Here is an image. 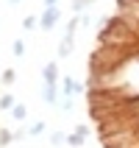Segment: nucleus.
Segmentation results:
<instances>
[{"mask_svg":"<svg viewBox=\"0 0 139 148\" xmlns=\"http://www.w3.org/2000/svg\"><path fill=\"white\" fill-rule=\"evenodd\" d=\"M56 23H58V8H45V14L39 17V25L45 31H50V28H56Z\"/></svg>","mask_w":139,"mask_h":148,"instance_id":"nucleus-1","label":"nucleus"},{"mask_svg":"<svg viewBox=\"0 0 139 148\" xmlns=\"http://www.w3.org/2000/svg\"><path fill=\"white\" fill-rule=\"evenodd\" d=\"M78 92H83V87L75 78H64V95L67 98H73V95H78Z\"/></svg>","mask_w":139,"mask_h":148,"instance_id":"nucleus-2","label":"nucleus"},{"mask_svg":"<svg viewBox=\"0 0 139 148\" xmlns=\"http://www.w3.org/2000/svg\"><path fill=\"white\" fill-rule=\"evenodd\" d=\"M42 75H45V81H47V84H56V81H58V70H56V64H47L45 70H42Z\"/></svg>","mask_w":139,"mask_h":148,"instance_id":"nucleus-3","label":"nucleus"},{"mask_svg":"<svg viewBox=\"0 0 139 148\" xmlns=\"http://www.w3.org/2000/svg\"><path fill=\"white\" fill-rule=\"evenodd\" d=\"M42 95H45V101H47V103H53V101H56V84H47Z\"/></svg>","mask_w":139,"mask_h":148,"instance_id":"nucleus-4","label":"nucleus"},{"mask_svg":"<svg viewBox=\"0 0 139 148\" xmlns=\"http://www.w3.org/2000/svg\"><path fill=\"white\" fill-rule=\"evenodd\" d=\"M11 115H14L17 120H25V117H28V109H25V106H17V103H14V112H11Z\"/></svg>","mask_w":139,"mask_h":148,"instance_id":"nucleus-5","label":"nucleus"},{"mask_svg":"<svg viewBox=\"0 0 139 148\" xmlns=\"http://www.w3.org/2000/svg\"><path fill=\"white\" fill-rule=\"evenodd\" d=\"M11 140H17V137H14L11 132H6V129H3V132H0V145H8Z\"/></svg>","mask_w":139,"mask_h":148,"instance_id":"nucleus-6","label":"nucleus"},{"mask_svg":"<svg viewBox=\"0 0 139 148\" xmlns=\"http://www.w3.org/2000/svg\"><path fill=\"white\" fill-rule=\"evenodd\" d=\"M0 109H14V98L11 95H3L0 98Z\"/></svg>","mask_w":139,"mask_h":148,"instance_id":"nucleus-7","label":"nucleus"},{"mask_svg":"<svg viewBox=\"0 0 139 148\" xmlns=\"http://www.w3.org/2000/svg\"><path fill=\"white\" fill-rule=\"evenodd\" d=\"M83 140H86V137H81V134H70V137H67L70 145H83Z\"/></svg>","mask_w":139,"mask_h":148,"instance_id":"nucleus-8","label":"nucleus"},{"mask_svg":"<svg viewBox=\"0 0 139 148\" xmlns=\"http://www.w3.org/2000/svg\"><path fill=\"white\" fill-rule=\"evenodd\" d=\"M70 50H73V42H64V45L58 48V56H70Z\"/></svg>","mask_w":139,"mask_h":148,"instance_id":"nucleus-9","label":"nucleus"},{"mask_svg":"<svg viewBox=\"0 0 139 148\" xmlns=\"http://www.w3.org/2000/svg\"><path fill=\"white\" fill-rule=\"evenodd\" d=\"M11 50H14V56H22V53H25V45H22V42H14V48H11Z\"/></svg>","mask_w":139,"mask_h":148,"instance_id":"nucleus-10","label":"nucleus"},{"mask_svg":"<svg viewBox=\"0 0 139 148\" xmlns=\"http://www.w3.org/2000/svg\"><path fill=\"white\" fill-rule=\"evenodd\" d=\"M42 132H45V126H42V123H36V126H33V129H31L28 134H31V137H36V134H42Z\"/></svg>","mask_w":139,"mask_h":148,"instance_id":"nucleus-11","label":"nucleus"},{"mask_svg":"<svg viewBox=\"0 0 139 148\" xmlns=\"http://www.w3.org/2000/svg\"><path fill=\"white\" fill-rule=\"evenodd\" d=\"M3 81H8V84L14 81V70H6V73H3Z\"/></svg>","mask_w":139,"mask_h":148,"instance_id":"nucleus-12","label":"nucleus"},{"mask_svg":"<svg viewBox=\"0 0 139 148\" xmlns=\"http://www.w3.org/2000/svg\"><path fill=\"white\" fill-rule=\"evenodd\" d=\"M75 134H81V137H86V134H89V126H78V129H75Z\"/></svg>","mask_w":139,"mask_h":148,"instance_id":"nucleus-13","label":"nucleus"},{"mask_svg":"<svg viewBox=\"0 0 139 148\" xmlns=\"http://www.w3.org/2000/svg\"><path fill=\"white\" fill-rule=\"evenodd\" d=\"M22 25H25V28H33V25H36V20H33V17H25Z\"/></svg>","mask_w":139,"mask_h":148,"instance_id":"nucleus-14","label":"nucleus"},{"mask_svg":"<svg viewBox=\"0 0 139 148\" xmlns=\"http://www.w3.org/2000/svg\"><path fill=\"white\" fill-rule=\"evenodd\" d=\"M8 3H11V6H17V3H20V0H8Z\"/></svg>","mask_w":139,"mask_h":148,"instance_id":"nucleus-15","label":"nucleus"}]
</instances>
